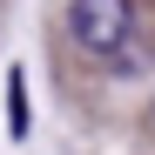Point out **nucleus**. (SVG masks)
<instances>
[{
  "label": "nucleus",
  "mask_w": 155,
  "mask_h": 155,
  "mask_svg": "<svg viewBox=\"0 0 155 155\" xmlns=\"http://www.w3.org/2000/svg\"><path fill=\"white\" fill-rule=\"evenodd\" d=\"M68 34L94 61L121 54V47L135 41V0H74V7H68Z\"/></svg>",
  "instance_id": "f257e3e1"
},
{
  "label": "nucleus",
  "mask_w": 155,
  "mask_h": 155,
  "mask_svg": "<svg viewBox=\"0 0 155 155\" xmlns=\"http://www.w3.org/2000/svg\"><path fill=\"white\" fill-rule=\"evenodd\" d=\"M7 94H14V135H27V88H20V74L7 81Z\"/></svg>",
  "instance_id": "f03ea898"
},
{
  "label": "nucleus",
  "mask_w": 155,
  "mask_h": 155,
  "mask_svg": "<svg viewBox=\"0 0 155 155\" xmlns=\"http://www.w3.org/2000/svg\"><path fill=\"white\" fill-rule=\"evenodd\" d=\"M148 121H155V101H148Z\"/></svg>",
  "instance_id": "7ed1b4c3"
}]
</instances>
